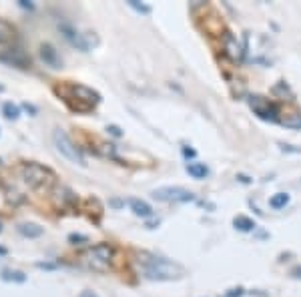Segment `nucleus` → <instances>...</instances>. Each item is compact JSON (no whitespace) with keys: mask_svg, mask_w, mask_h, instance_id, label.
<instances>
[{"mask_svg":"<svg viewBox=\"0 0 301 297\" xmlns=\"http://www.w3.org/2000/svg\"><path fill=\"white\" fill-rule=\"evenodd\" d=\"M183 155L185 157H195V151H193V148H189V147H183Z\"/></svg>","mask_w":301,"mask_h":297,"instance_id":"bb28decb","label":"nucleus"},{"mask_svg":"<svg viewBox=\"0 0 301 297\" xmlns=\"http://www.w3.org/2000/svg\"><path fill=\"white\" fill-rule=\"evenodd\" d=\"M2 279L4 281H18V283H23L26 277L20 271H10V269H4L2 271Z\"/></svg>","mask_w":301,"mask_h":297,"instance_id":"aec40b11","label":"nucleus"},{"mask_svg":"<svg viewBox=\"0 0 301 297\" xmlns=\"http://www.w3.org/2000/svg\"><path fill=\"white\" fill-rule=\"evenodd\" d=\"M16 38V30L10 23L0 18V45H10V42Z\"/></svg>","mask_w":301,"mask_h":297,"instance_id":"f8f14e48","label":"nucleus"},{"mask_svg":"<svg viewBox=\"0 0 301 297\" xmlns=\"http://www.w3.org/2000/svg\"><path fill=\"white\" fill-rule=\"evenodd\" d=\"M153 197L165 203H189L195 201V195L183 187H159L153 191Z\"/></svg>","mask_w":301,"mask_h":297,"instance_id":"0eeeda50","label":"nucleus"},{"mask_svg":"<svg viewBox=\"0 0 301 297\" xmlns=\"http://www.w3.org/2000/svg\"><path fill=\"white\" fill-rule=\"evenodd\" d=\"M69 91L73 93V97H67V100L76 99V102L71 104V107H73L75 111H80V113L91 111L95 104H99V100H100L99 93L93 91V89H89V87H84V84H71Z\"/></svg>","mask_w":301,"mask_h":297,"instance_id":"7ed1b4c3","label":"nucleus"},{"mask_svg":"<svg viewBox=\"0 0 301 297\" xmlns=\"http://www.w3.org/2000/svg\"><path fill=\"white\" fill-rule=\"evenodd\" d=\"M4 253H6V249H4V247H0V255H4Z\"/></svg>","mask_w":301,"mask_h":297,"instance_id":"7c9ffc66","label":"nucleus"},{"mask_svg":"<svg viewBox=\"0 0 301 297\" xmlns=\"http://www.w3.org/2000/svg\"><path fill=\"white\" fill-rule=\"evenodd\" d=\"M20 6H23V8H32V4H28V2H25V0H23V2H20Z\"/></svg>","mask_w":301,"mask_h":297,"instance_id":"c756f323","label":"nucleus"},{"mask_svg":"<svg viewBox=\"0 0 301 297\" xmlns=\"http://www.w3.org/2000/svg\"><path fill=\"white\" fill-rule=\"evenodd\" d=\"M223 50L231 60H241L243 58V47L239 45L237 38H235L231 32L223 34Z\"/></svg>","mask_w":301,"mask_h":297,"instance_id":"1a4fd4ad","label":"nucleus"},{"mask_svg":"<svg viewBox=\"0 0 301 297\" xmlns=\"http://www.w3.org/2000/svg\"><path fill=\"white\" fill-rule=\"evenodd\" d=\"M289 203V195L287 193H277V195H273L271 199H269V205L273 207V209H281V207H285Z\"/></svg>","mask_w":301,"mask_h":297,"instance_id":"a211bd4d","label":"nucleus"},{"mask_svg":"<svg viewBox=\"0 0 301 297\" xmlns=\"http://www.w3.org/2000/svg\"><path fill=\"white\" fill-rule=\"evenodd\" d=\"M233 225H235V229L241 231V233H249V231H253L257 227L255 221L249 219V217H245V215H237V217L233 219Z\"/></svg>","mask_w":301,"mask_h":297,"instance_id":"dca6fc26","label":"nucleus"},{"mask_svg":"<svg viewBox=\"0 0 301 297\" xmlns=\"http://www.w3.org/2000/svg\"><path fill=\"white\" fill-rule=\"evenodd\" d=\"M139 271L150 281H171L185 275L183 265L163 257H155L150 253H141L139 255Z\"/></svg>","mask_w":301,"mask_h":297,"instance_id":"f257e3e1","label":"nucleus"},{"mask_svg":"<svg viewBox=\"0 0 301 297\" xmlns=\"http://www.w3.org/2000/svg\"><path fill=\"white\" fill-rule=\"evenodd\" d=\"M0 58L6 60V62H10V65L20 67V69H25V67L28 65V62H30L26 56H23V52H20V50H14V52H12V49L8 50V54H0Z\"/></svg>","mask_w":301,"mask_h":297,"instance_id":"4468645a","label":"nucleus"},{"mask_svg":"<svg viewBox=\"0 0 301 297\" xmlns=\"http://www.w3.org/2000/svg\"><path fill=\"white\" fill-rule=\"evenodd\" d=\"M0 231H2V225H0Z\"/></svg>","mask_w":301,"mask_h":297,"instance_id":"72a5a7b5","label":"nucleus"},{"mask_svg":"<svg viewBox=\"0 0 301 297\" xmlns=\"http://www.w3.org/2000/svg\"><path fill=\"white\" fill-rule=\"evenodd\" d=\"M60 28V32L64 34V38H67L73 47H76L78 50H82V52H87L89 49H91V45L87 40H84V34H80L75 26H71V25H60L58 26Z\"/></svg>","mask_w":301,"mask_h":297,"instance_id":"6e6552de","label":"nucleus"},{"mask_svg":"<svg viewBox=\"0 0 301 297\" xmlns=\"http://www.w3.org/2000/svg\"><path fill=\"white\" fill-rule=\"evenodd\" d=\"M247 102H249V107H251V111L259 117V119H263V121H269V123H277L279 121V111H277V107L269 100V99H265V97H261V95H251L249 99H247Z\"/></svg>","mask_w":301,"mask_h":297,"instance_id":"423d86ee","label":"nucleus"},{"mask_svg":"<svg viewBox=\"0 0 301 297\" xmlns=\"http://www.w3.org/2000/svg\"><path fill=\"white\" fill-rule=\"evenodd\" d=\"M38 267L40 269H54L56 265H52V263H38Z\"/></svg>","mask_w":301,"mask_h":297,"instance_id":"c85d7f7f","label":"nucleus"},{"mask_svg":"<svg viewBox=\"0 0 301 297\" xmlns=\"http://www.w3.org/2000/svg\"><path fill=\"white\" fill-rule=\"evenodd\" d=\"M128 205H131L133 213L139 215V217H143V219L153 215V209H150V205L145 203V201H141V199H131V201H128Z\"/></svg>","mask_w":301,"mask_h":297,"instance_id":"ddd939ff","label":"nucleus"},{"mask_svg":"<svg viewBox=\"0 0 301 297\" xmlns=\"http://www.w3.org/2000/svg\"><path fill=\"white\" fill-rule=\"evenodd\" d=\"M23 107H25V109H26L28 113H32V115H36V109L32 107V104H28V102H25V104H23Z\"/></svg>","mask_w":301,"mask_h":297,"instance_id":"cd10ccee","label":"nucleus"},{"mask_svg":"<svg viewBox=\"0 0 301 297\" xmlns=\"http://www.w3.org/2000/svg\"><path fill=\"white\" fill-rule=\"evenodd\" d=\"M69 241L76 245V243H80V241H89V239L84 237V235H76V233H71V235H69Z\"/></svg>","mask_w":301,"mask_h":297,"instance_id":"5701e85b","label":"nucleus"},{"mask_svg":"<svg viewBox=\"0 0 301 297\" xmlns=\"http://www.w3.org/2000/svg\"><path fill=\"white\" fill-rule=\"evenodd\" d=\"M113 247L106 245V243H99V245H93L84 251L82 255V261L87 267H91L93 271H106L111 267V261H113Z\"/></svg>","mask_w":301,"mask_h":297,"instance_id":"f03ea898","label":"nucleus"},{"mask_svg":"<svg viewBox=\"0 0 301 297\" xmlns=\"http://www.w3.org/2000/svg\"><path fill=\"white\" fill-rule=\"evenodd\" d=\"M4 91V87H2V84H0V93H2Z\"/></svg>","mask_w":301,"mask_h":297,"instance_id":"2f4dec72","label":"nucleus"},{"mask_svg":"<svg viewBox=\"0 0 301 297\" xmlns=\"http://www.w3.org/2000/svg\"><path fill=\"white\" fill-rule=\"evenodd\" d=\"M131 8H135L137 12H143V14H149L150 12V6H145V4H139V2H135V0H131Z\"/></svg>","mask_w":301,"mask_h":297,"instance_id":"4be33fe9","label":"nucleus"},{"mask_svg":"<svg viewBox=\"0 0 301 297\" xmlns=\"http://www.w3.org/2000/svg\"><path fill=\"white\" fill-rule=\"evenodd\" d=\"M18 233L20 235H25V237H28V239H36V237H40L42 233H45V229H42L40 225H36V223H20Z\"/></svg>","mask_w":301,"mask_h":297,"instance_id":"9b49d317","label":"nucleus"},{"mask_svg":"<svg viewBox=\"0 0 301 297\" xmlns=\"http://www.w3.org/2000/svg\"><path fill=\"white\" fill-rule=\"evenodd\" d=\"M23 177H25V183L32 189H38V187H45V185H50L54 181V175L49 171V169L40 167L36 163H28L23 167Z\"/></svg>","mask_w":301,"mask_h":297,"instance_id":"39448f33","label":"nucleus"},{"mask_svg":"<svg viewBox=\"0 0 301 297\" xmlns=\"http://www.w3.org/2000/svg\"><path fill=\"white\" fill-rule=\"evenodd\" d=\"M273 93H275V95H281L283 99H285V95H287V97L291 99V91H289V87H287V84H285V82H279V84H277V87L273 89Z\"/></svg>","mask_w":301,"mask_h":297,"instance_id":"412c9836","label":"nucleus"},{"mask_svg":"<svg viewBox=\"0 0 301 297\" xmlns=\"http://www.w3.org/2000/svg\"><path fill=\"white\" fill-rule=\"evenodd\" d=\"M40 58L45 60V65H49L50 69H60L62 67V60H60L56 49L52 45H49V42L40 45Z\"/></svg>","mask_w":301,"mask_h":297,"instance_id":"9d476101","label":"nucleus"},{"mask_svg":"<svg viewBox=\"0 0 301 297\" xmlns=\"http://www.w3.org/2000/svg\"><path fill=\"white\" fill-rule=\"evenodd\" d=\"M281 123L289 129H301V115L299 113H289L287 117L281 119Z\"/></svg>","mask_w":301,"mask_h":297,"instance_id":"f3484780","label":"nucleus"},{"mask_svg":"<svg viewBox=\"0 0 301 297\" xmlns=\"http://www.w3.org/2000/svg\"><path fill=\"white\" fill-rule=\"evenodd\" d=\"M106 131H109L113 137H123V131L119 129L117 124H109V126H106Z\"/></svg>","mask_w":301,"mask_h":297,"instance_id":"b1692460","label":"nucleus"},{"mask_svg":"<svg viewBox=\"0 0 301 297\" xmlns=\"http://www.w3.org/2000/svg\"><path fill=\"white\" fill-rule=\"evenodd\" d=\"M291 275H293V277H295V279H301V265L293 267V269H291Z\"/></svg>","mask_w":301,"mask_h":297,"instance_id":"a878e982","label":"nucleus"},{"mask_svg":"<svg viewBox=\"0 0 301 297\" xmlns=\"http://www.w3.org/2000/svg\"><path fill=\"white\" fill-rule=\"evenodd\" d=\"M2 113H4L6 119H12V121H16V119L20 117V109L16 107V104H12V102H4Z\"/></svg>","mask_w":301,"mask_h":297,"instance_id":"6ab92c4d","label":"nucleus"},{"mask_svg":"<svg viewBox=\"0 0 301 297\" xmlns=\"http://www.w3.org/2000/svg\"><path fill=\"white\" fill-rule=\"evenodd\" d=\"M243 293H245V291H243L241 287H237V289H231V291L227 293V297H241Z\"/></svg>","mask_w":301,"mask_h":297,"instance_id":"393cba45","label":"nucleus"},{"mask_svg":"<svg viewBox=\"0 0 301 297\" xmlns=\"http://www.w3.org/2000/svg\"><path fill=\"white\" fill-rule=\"evenodd\" d=\"M82 297H91V295H89V293H84V295H82Z\"/></svg>","mask_w":301,"mask_h":297,"instance_id":"473e14b6","label":"nucleus"},{"mask_svg":"<svg viewBox=\"0 0 301 297\" xmlns=\"http://www.w3.org/2000/svg\"><path fill=\"white\" fill-rule=\"evenodd\" d=\"M52 139H54V145H56L58 153H60L62 157H67L69 161H73L75 165H80V167L87 165V163H84L82 153L78 151V147H75V143L71 141V137H69L67 133H64V131L56 129V131L52 133Z\"/></svg>","mask_w":301,"mask_h":297,"instance_id":"20e7f679","label":"nucleus"},{"mask_svg":"<svg viewBox=\"0 0 301 297\" xmlns=\"http://www.w3.org/2000/svg\"><path fill=\"white\" fill-rule=\"evenodd\" d=\"M187 173L193 177V179H205L207 175H209V169H207V165H203V163H187Z\"/></svg>","mask_w":301,"mask_h":297,"instance_id":"2eb2a0df","label":"nucleus"}]
</instances>
